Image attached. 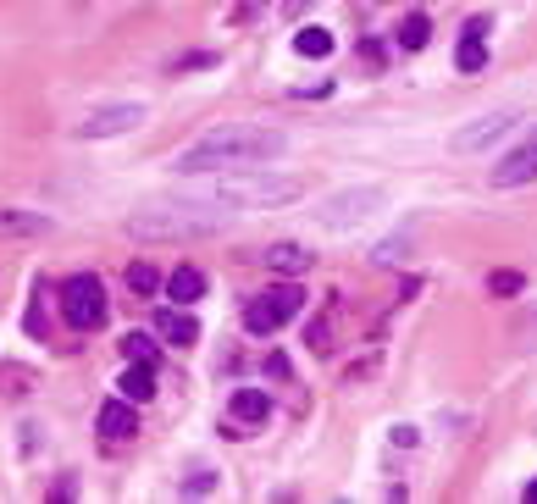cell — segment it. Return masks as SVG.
Returning <instances> with one entry per match:
<instances>
[{"label":"cell","mask_w":537,"mask_h":504,"mask_svg":"<svg viewBox=\"0 0 537 504\" xmlns=\"http://www.w3.org/2000/svg\"><path fill=\"white\" fill-rule=\"evenodd\" d=\"M488 294H504V300H510V294H521V272H493L488 277Z\"/></svg>","instance_id":"24"},{"label":"cell","mask_w":537,"mask_h":504,"mask_svg":"<svg viewBox=\"0 0 537 504\" xmlns=\"http://www.w3.org/2000/svg\"><path fill=\"white\" fill-rule=\"evenodd\" d=\"M211 488H216V471H200L194 482H183V493H194V499H200V493H211Z\"/></svg>","instance_id":"25"},{"label":"cell","mask_w":537,"mask_h":504,"mask_svg":"<svg viewBox=\"0 0 537 504\" xmlns=\"http://www.w3.org/2000/svg\"><path fill=\"white\" fill-rule=\"evenodd\" d=\"M128 288H133V294H156V288H161V272L150 261H133L128 266Z\"/></svg>","instance_id":"19"},{"label":"cell","mask_w":537,"mask_h":504,"mask_svg":"<svg viewBox=\"0 0 537 504\" xmlns=\"http://www.w3.org/2000/svg\"><path fill=\"white\" fill-rule=\"evenodd\" d=\"M288 150V139L277 128H211L194 144H183L172 167L183 178H205V172H233V167H261V161H277Z\"/></svg>","instance_id":"1"},{"label":"cell","mask_w":537,"mask_h":504,"mask_svg":"<svg viewBox=\"0 0 537 504\" xmlns=\"http://www.w3.org/2000/svg\"><path fill=\"white\" fill-rule=\"evenodd\" d=\"M382 205H388L382 189H338V194H327V200H316V222L333 228V233H349V228H360V222H371Z\"/></svg>","instance_id":"5"},{"label":"cell","mask_w":537,"mask_h":504,"mask_svg":"<svg viewBox=\"0 0 537 504\" xmlns=\"http://www.w3.org/2000/svg\"><path fill=\"white\" fill-rule=\"evenodd\" d=\"M299 194H305L299 178H283L272 167H233V172H205L194 200L216 205V211H277Z\"/></svg>","instance_id":"2"},{"label":"cell","mask_w":537,"mask_h":504,"mask_svg":"<svg viewBox=\"0 0 537 504\" xmlns=\"http://www.w3.org/2000/svg\"><path fill=\"white\" fill-rule=\"evenodd\" d=\"M454 67H460V72H482V67H488V45H482V34H466V39H460V50H454Z\"/></svg>","instance_id":"18"},{"label":"cell","mask_w":537,"mask_h":504,"mask_svg":"<svg viewBox=\"0 0 537 504\" xmlns=\"http://www.w3.org/2000/svg\"><path fill=\"white\" fill-rule=\"evenodd\" d=\"M144 122V106H133V100H117V106H95L84 122H78V139H117V133L139 128Z\"/></svg>","instance_id":"8"},{"label":"cell","mask_w":537,"mask_h":504,"mask_svg":"<svg viewBox=\"0 0 537 504\" xmlns=\"http://www.w3.org/2000/svg\"><path fill=\"white\" fill-rule=\"evenodd\" d=\"M299 6H305V0H288V12H299Z\"/></svg>","instance_id":"28"},{"label":"cell","mask_w":537,"mask_h":504,"mask_svg":"<svg viewBox=\"0 0 537 504\" xmlns=\"http://www.w3.org/2000/svg\"><path fill=\"white\" fill-rule=\"evenodd\" d=\"M521 128V111H488V117L466 122V128L449 139V150H460V156H477V150H488V144L510 139V133Z\"/></svg>","instance_id":"7"},{"label":"cell","mask_w":537,"mask_h":504,"mask_svg":"<svg viewBox=\"0 0 537 504\" xmlns=\"http://www.w3.org/2000/svg\"><path fill=\"white\" fill-rule=\"evenodd\" d=\"M427 39H432V23H427V17H405V23H399V45H405V50H421Z\"/></svg>","instance_id":"20"},{"label":"cell","mask_w":537,"mask_h":504,"mask_svg":"<svg viewBox=\"0 0 537 504\" xmlns=\"http://www.w3.org/2000/svg\"><path fill=\"white\" fill-rule=\"evenodd\" d=\"M50 228H56L50 216H34V211H12V205L0 211V233H50Z\"/></svg>","instance_id":"16"},{"label":"cell","mask_w":537,"mask_h":504,"mask_svg":"<svg viewBox=\"0 0 537 504\" xmlns=\"http://www.w3.org/2000/svg\"><path fill=\"white\" fill-rule=\"evenodd\" d=\"M233 211H216L205 200H183V205H150V211L128 216L133 239H211V233L227 228Z\"/></svg>","instance_id":"3"},{"label":"cell","mask_w":537,"mask_h":504,"mask_svg":"<svg viewBox=\"0 0 537 504\" xmlns=\"http://www.w3.org/2000/svg\"><path fill=\"white\" fill-rule=\"evenodd\" d=\"M294 50H299V56H316V61H322V56H333V34H327V28H316V23H305L294 34Z\"/></svg>","instance_id":"17"},{"label":"cell","mask_w":537,"mask_h":504,"mask_svg":"<svg viewBox=\"0 0 537 504\" xmlns=\"http://www.w3.org/2000/svg\"><path fill=\"white\" fill-rule=\"evenodd\" d=\"M61 316H67L72 333H89V327L106 322V288H100V277L78 272L61 283Z\"/></svg>","instance_id":"6"},{"label":"cell","mask_w":537,"mask_h":504,"mask_svg":"<svg viewBox=\"0 0 537 504\" xmlns=\"http://www.w3.org/2000/svg\"><path fill=\"white\" fill-rule=\"evenodd\" d=\"M28 383H34L28 366H0V394H28Z\"/></svg>","instance_id":"21"},{"label":"cell","mask_w":537,"mask_h":504,"mask_svg":"<svg viewBox=\"0 0 537 504\" xmlns=\"http://www.w3.org/2000/svg\"><path fill=\"white\" fill-rule=\"evenodd\" d=\"M299 305H305L299 283H277V288H266V294H255V300L244 305V327H250L255 338H272L299 316Z\"/></svg>","instance_id":"4"},{"label":"cell","mask_w":537,"mask_h":504,"mask_svg":"<svg viewBox=\"0 0 537 504\" xmlns=\"http://www.w3.org/2000/svg\"><path fill=\"white\" fill-rule=\"evenodd\" d=\"M526 504H537V477H532V482H526Z\"/></svg>","instance_id":"27"},{"label":"cell","mask_w":537,"mask_h":504,"mask_svg":"<svg viewBox=\"0 0 537 504\" xmlns=\"http://www.w3.org/2000/svg\"><path fill=\"white\" fill-rule=\"evenodd\" d=\"M305 344H311L316 355H333V322H327V316H322V322H311V327H305Z\"/></svg>","instance_id":"22"},{"label":"cell","mask_w":537,"mask_h":504,"mask_svg":"<svg viewBox=\"0 0 537 504\" xmlns=\"http://www.w3.org/2000/svg\"><path fill=\"white\" fill-rule=\"evenodd\" d=\"M488 183H493V189H526V183H537V128L488 172Z\"/></svg>","instance_id":"9"},{"label":"cell","mask_w":537,"mask_h":504,"mask_svg":"<svg viewBox=\"0 0 537 504\" xmlns=\"http://www.w3.org/2000/svg\"><path fill=\"white\" fill-rule=\"evenodd\" d=\"M156 333L167 338V344H178V349H189L194 338H200V322H194L189 311H161L156 316Z\"/></svg>","instance_id":"14"},{"label":"cell","mask_w":537,"mask_h":504,"mask_svg":"<svg viewBox=\"0 0 537 504\" xmlns=\"http://www.w3.org/2000/svg\"><path fill=\"white\" fill-rule=\"evenodd\" d=\"M167 294H172V300H183V305L200 300V294H205V272H200V266H178V272L167 277Z\"/></svg>","instance_id":"15"},{"label":"cell","mask_w":537,"mask_h":504,"mask_svg":"<svg viewBox=\"0 0 537 504\" xmlns=\"http://www.w3.org/2000/svg\"><path fill=\"white\" fill-rule=\"evenodd\" d=\"M266 266L283 272V277H305L316 266V255L305 250V244H272V250H266Z\"/></svg>","instance_id":"13"},{"label":"cell","mask_w":537,"mask_h":504,"mask_svg":"<svg viewBox=\"0 0 537 504\" xmlns=\"http://www.w3.org/2000/svg\"><path fill=\"white\" fill-rule=\"evenodd\" d=\"M122 355L128 360H156V344H150V333H128L122 338Z\"/></svg>","instance_id":"23"},{"label":"cell","mask_w":537,"mask_h":504,"mask_svg":"<svg viewBox=\"0 0 537 504\" xmlns=\"http://www.w3.org/2000/svg\"><path fill=\"white\" fill-rule=\"evenodd\" d=\"M194 67H216V56H183V61H172V72H194Z\"/></svg>","instance_id":"26"},{"label":"cell","mask_w":537,"mask_h":504,"mask_svg":"<svg viewBox=\"0 0 537 504\" xmlns=\"http://www.w3.org/2000/svg\"><path fill=\"white\" fill-rule=\"evenodd\" d=\"M227 416L239 421V427H261L272 416V394L266 388H239V394L227 399Z\"/></svg>","instance_id":"11"},{"label":"cell","mask_w":537,"mask_h":504,"mask_svg":"<svg viewBox=\"0 0 537 504\" xmlns=\"http://www.w3.org/2000/svg\"><path fill=\"white\" fill-rule=\"evenodd\" d=\"M117 394H122V399H133V405L156 399V360H128V372H122Z\"/></svg>","instance_id":"12"},{"label":"cell","mask_w":537,"mask_h":504,"mask_svg":"<svg viewBox=\"0 0 537 504\" xmlns=\"http://www.w3.org/2000/svg\"><path fill=\"white\" fill-rule=\"evenodd\" d=\"M95 427L106 432V438H133V432H139V410H133V399H106V405H100V416H95Z\"/></svg>","instance_id":"10"}]
</instances>
